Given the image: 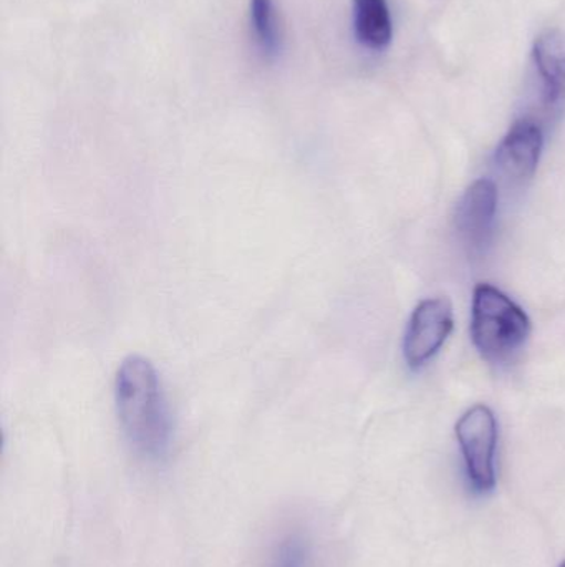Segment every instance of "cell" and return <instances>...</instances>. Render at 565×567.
I'll list each match as a JSON object with an SVG mask.
<instances>
[{"instance_id":"11","label":"cell","mask_w":565,"mask_h":567,"mask_svg":"<svg viewBox=\"0 0 565 567\" xmlns=\"http://www.w3.org/2000/svg\"><path fill=\"white\" fill-rule=\"evenodd\" d=\"M559 567H565V561L564 563H561V566Z\"/></svg>"},{"instance_id":"10","label":"cell","mask_w":565,"mask_h":567,"mask_svg":"<svg viewBox=\"0 0 565 567\" xmlns=\"http://www.w3.org/2000/svg\"><path fill=\"white\" fill-rule=\"evenodd\" d=\"M251 23L262 53L274 59L281 50V32L272 0H251Z\"/></svg>"},{"instance_id":"6","label":"cell","mask_w":565,"mask_h":567,"mask_svg":"<svg viewBox=\"0 0 565 567\" xmlns=\"http://www.w3.org/2000/svg\"><path fill=\"white\" fill-rule=\"evenodd\" d=\"M544 133L540 123L521 118L511 126L494 155L498 175L508 185L520 186L530 182L540 165Z\"/></svg>"},{"instance_id":"2","label":"cell","mask_w":565,"mask_h":567,"mask_svg":"<svg viewBox=\"0 0 565 567\" xmlns=\"http://www.w3.org/2000/svg\"><path fill=\"white\" fill-rule=\"evenodd\" d=\"M531 320L511 297L491 284L474 289L471 337L484 359L510 362L530 339Z\"/></svg>"},{"instance_id":"1","label":"cell","mask_w":565,"mask_h":567,"mask_svg":"<svg viewBox=\"0 0 565 567\" xmlns=\"http://www.w3.org/2000/svg\"><path fill=\"white\" fill-rule=\"evenodd\" d=\"M115 403L125 439L136 455L159 462L168 455L172 420L155 365L129 355L116 372Z\"/></svg>"},{"instance_id":"8","label":"cell","mask_w":565,"mask_h":567,"mask_svg":"<svg viewBox=\"0 0 565 567\" xmlns=\"http://www.w3.org/2000/svg\"><path fill=\"white\" fill-rule=\"evenodd\" d=\"M355 35L370 50H384L394 37L387 0H354Z\"/></svg>"},{"instance_id":"4","label":"cell","mask_w":565,"mask_h":567,"mask_svg":"<svg viewBox=\"0 0 565 567\" xmlns=\"http://www.w3.org/2000/svg\"><path fill=\"white\" fill-rule=\"evenodd\" d=\"M498 188L483 178L474 182L461 198L457 209V233L468 255L483 256L493 241L496 228Z\"/></svg>"},{"instance_id":"7","label":"cell","mask_w":565,"mask_h":567,"mask_svg":"<svg viewBox=\"0 0 565 567\" xmlns=\"http://www.w3.org/2000/svg\"><path fill=\"white\" fill-rule=\"evenodd\" d=\"M534 63L543 82L547 103L565 100V37L557 30L541 33L534 42Z\"/></svg>"},{"instance_id":"5","label":"cell","mask_w":565,"mask_h":567,"mask_svg":"<svg viewBox=\"0 0 565 567\" xmlns=\"http://www.w3.org/2000/svg\"><path fill=\"white\" fill-rule=\"evenodd\" d=\"M453 306L447 297L427 299L415 309L405 336L404 352L411 369L433 359L453 332Z\"/></svg>"},{"instance_id":"9","label":"cell","mask_w":565,"mask_h":567,"mask_svg":"<svg viewBox=\"0 0 565 567\" xmlns=\"http://www.w3.org/2000/svg\"><path fill=\"white\" fill-rule=\"evenodd\" d=\"M265 567H315L311 538L299 529L284 533L272 543Z\"/></svg>"},{"instance_id":"3","label":"cell","mask_w":565,"mask_h":567,"mask_svg":"<svg viewBox=\"0 0 565 567\" xmlns=\"http://www.w3.org/2000/svg\"><path fill=\"white\" fill-rule=\"evenodd\" d=\"M464 468L474 492L484 495L496 486L498 422L493 410L474 405L457 423Z\"/></svg>"}]
</instances>
